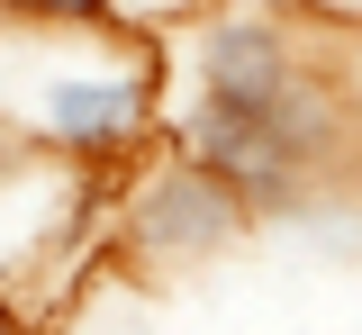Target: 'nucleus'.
<instances>
[{
	"label": "nucleus",
	"mask_w": 362,
	"mask_h": 335,
	"mask_svg": "<svg viewBox=\"0 0 362 335\" xmlns=\"http://www.w3.org/2000/svg\"><path fill=\"white\" fill-rule=\"evenodd\" d=\"M163 118V54L118 18H0V136L109 172Z\"/></svg>",
	"instance_id": "1"
},
{
	"label": "nucleus",
	"mask_w": 362,
	"mask_h": 335,
	"mask_svg": "<svg viewBox=\"0 0 362 335\" xmlns=\"http://www.w3.org/2000/svg\"><path fill=\"white\" fill-rule=\"evenodd\" d=\"M235 236H245V208L199 163H181V154H163L154 172H136L127 208H118V254L136 272H190V263L226 254Z\"/></svg>",
	"instance_id": "2"
},
{
	"label": "nucleus",
	"mask_w": 362,
	"mask_h": 335,
	"mask_svg": "<svg viewBox=\"0 0 362 335\" xmlns=\"http://www.w3.org/2000/svg\"><path fill=\"white\" fill-rule=\"evenodd\" d=\"M28 172H37V154L0 136V199H18V191H28Z\"/></svg>",
	"instance_id": "3"
},
{
	"label": "nucleus",
	"mask_w": 362,
	"mask_h": 335,
	"mask_svg": "<svg viewBox=\"0 0 362 335\" xmlns=\"http://www.w3.org/2000/svg\"><path fill=\"white\" fill-rule=\"evenodd\" d=\"M145 9H218V0H145Z\"/></svg>",
	"instance_id": "4"
},
{
	"label": "nucleus",
	"mask_w": 362,
	"mask_h": 335,
	"mask_svg": "<svg viewBox=\"0 0 362 335\" xmlns=\"http://www.w3.org/2000/svg\"><path fill=\"white\" fill-rule=\"evenodd\" d=\"M0 335H18V317H9V308H0Z\"/></svg>",
	"instance_id": "5"
}]
</instances>
